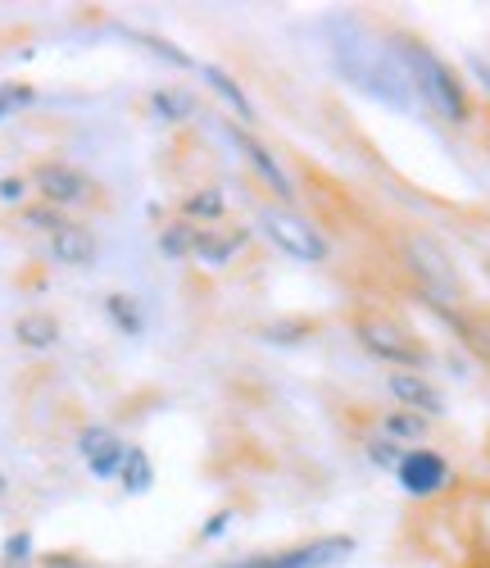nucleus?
<instances>
[{"instance_id":"obj_1","label":"nucleus","mask_w":490,"mask_h":568,"mask_svg":"<svg viewBox=\"0 0 490 568\" xmlns=\"http://www.w3.org/2000/svg\"><path fill=\"white\" fill-rule=\"evenodd\" d=\"M327 32V45H331V64L336 73L346 78L355 91H364V97H372L377 105L396 110V114H414L418 110V97L414 87L396 60V51H390V41L377 37L364 19L355 14H331L323 23Z\"/></svg>"},{"instance_id":"obj_2","label":"nucleus","mask_w":490,"mask_h":568,"mask_svg":"<svg viewBox=\"0 0 490 568\" xmlns=\"http://www.w3.org/2000/svg\"><path fill=\"white\" fill-rule=\"evenodd\" d=\"M390 41V51H396L409 87H414V97L427 114H436L440 123H450V128H468L472 123V97H468V87L463 78L455 73V64L440 60L431 45L414 32H386Z\"/></svg>"},{"instance_id":"obj_3","label":"nucleus","mask_w":490,"mask_h":568,"mask_svg":"<svg viewBox=\"0 0 490 568\" xmlns=\"http://www.w3.org/2000/svg\"><path fill=\"white\" fill-rule=\"evenodd\" d=\"M400 260L409 268V277L418 282V296L427 305H463V277L455 268V255L436 242L431 232H405L400 236Z\"/></svg>"},{"instance_id":"obj_4","label":"nucleus","mask_w":490,"mask_h":568,"mask_svg":"<svg viewBox=\"0 0 490 568\" xmlns=\"http://www.w3.org/2000/svg\"><path fill=\"white\" fill-rule=\"evenodd\" d=\"M355 342L372 359L390 364V373H427L431 368V351L409 333L405 323L386 318V314H359L355 318Z\"/></svg>"},{"instance_id":"obj_5","label":"nucleus","mask_w":490,"mask_h":568,"mask_svg":"<svg viewBox=\"0 0 490 568\" xmlns=\"http://www.w3.org/2000/svg\"><path fill=\"white\" fill-rule=\"evenodd\" d=\"M355 550H359V541L350 532H327V537H314L300 546L236 555V559H223L214 568H340V564L355 559Z\"/></svg>"},{"instance_id":"obj_6","label":"nucleus","mask_w":490,"mask_h":568,"mask_svg":"<svg viewBox=\"0 0 490 568\" xmlns=\"http://www.w3.org/2000/svg\"><path fill=\"white\" fill-rule=\"evenodd\" d=\"M259 227L268 242L286 255V260H300V264H323L331 255V242L318 223H309L305 214H296L290 205H264L259 210Z\"/></svg>"},{"instance_id":"obj_7","label":"nucleus","mask_w":490,"mask_h":568,"mask_svg":"<svg viewBox=\"0 0 490 568\" xmlns=\"http://www.w3.org/2000/svg\"><path fill=\"white\" fill-rule=\"evenodd\" d=\"M390 478H396V487L409 500H440V496L455 491V464L440 450H431V446H409L400 468L390 473Z\"/></svg>"},{"instance_id":"obj_8","label":"nucleus","mask_w":490,"mask_h":568,"mask_svg":"<svg viewBox=\"0 0 490 568\" xmlns=\"http://www.w3.org/2000/svg\"><path fill=\"white\" fill-rule=\"evenodd\" d=\"M223 132H227L232 146L241 151V160L255 169V178L268 186L273 196H282V205H286V201H296V182H290V173L282 169V160L264 146V141H259L251 128H241V123H223Z\"/></svg>"},{"instance_id":"obj_9","label":"nucleus","mask_w":490,"mask_h":568,"mask_svg":"<svg viewBox=\"0 0 490 568\" xmlns=\"http://www.w3.org/2000/svg\"><path fill=\"white\" fill-rule=\"evenodd\" d=\"M32 186H37V196H41L45 205H55V210H73V205H86V201L95 196V182H91L82 169L64 164V160L37 164V169H32Z\"/></svg>"},{"instance_id":"obj_10","label":"nucleus","mask_w":490,"mask_h":568,"mask_svg":"<svg viewBox=\"0 0 490 568\" xmlns=\"http://www.w3.org/2000/svg\"><path fill=\"white\" fill-rule=\"evenodd\" d=\"M78 455H82V464H86V473L95 483H119L127 442H119V433L105 428V423H86V428L78 433Z\"/></svg>"},{"instance_id":"obj_11","label":"nucleus","mask_w":490,"mask_h":568,"mask_svg":"<svg viewBox=\"0 0 490 568\" xmlns=\"http://www.w3.org/2000/svg\"><path fill=\"white\" fill-rule=\"evenodd\" d=\"M386 392H390V400H396L400 409H414L422 418H446V409H450L446 392H440L427 373H390Z\"/></svg>"},{"instance_id":"obj_12","label":"nucleus","mask_w":490,"mask_h":568,"mask_svg":"<svg viewBox=\"0 0 490 568\" xmlns=\"http://www.w3.org/2000/svg\"><path fill=\"white\" fill-rule=\"evenodd\" d=\"M255 242L251 227H227V232H214V227H195V251L191 260L195 264H210V268H227L236 260V251H245Z\"/></svg>"},{"instance_id":"obj_13","label":"nucleus","mask_w":490,"mask_h":568,"mask_svg":"<svg viewBox=\"0 0 490 568\" xmlns=\"http://www.w3.org/2000/svg\"><path fill=\"white\" fill-rule=\"evenodd\" d=\"M45 255H51L55 264H64V268H91L95 255H101V246H95V236L82 223H64L60 232L45 236Z\"/></svg>"},{"instance_id":"obj_14","label":"nucleus","mask_w":490,"mask_h":568,"mask_svg":"<svg viewBox=\"0 0 490 568\" xmlns=\"http://www.w3.org/2000/svg\"><path fill=\"white\" fill-rule=\"evenodd\" d=\"M201 78H205V87L214 91V97H218L241 123H255V119H259V114H255V101L245 97V87H241L223 64H201Z\"/></svg>"},{"instance_id":"obj_15","label":"nucleus","mask_w":490,"mask_h":568,"mask_svg":"<svg viewBox=\"0 0 490 568\" xmlns=\"http://www.w3.org/2000/svg\"><path fill=\"white\" fill-rule=\"evenodd\" d=\"M377 428H381V437L400 442V446L409 450V446H422V442H427L431 418H422V414H414V409H400V405H396V409H386V414H381Z\"/></svg>"},{"instance_id":"obj_16","label":"nucleus","mask_w":490,"mask_h":568,"mask_svg":"<svg viewBox=\"0 0 490 568\" xmlns=\"http://www.w3.org/2000/svg\"><path fill=\"white\" fill-rule=\"evenodd\" d=\"M223 214H227V196L218 186H201V192L182 196V219L191 227H214V223H223Z\"/></svg>"},{"instance_id":"obj_17","label":"nucleus","mask_w":490,"mask_h":568,"mask_svg":"<svg viewBox=\"0 0 490 568\" xmlns=\"http://www.w3.org/2000/svg\"><path fill=\"white\" fill-rule=\"evenodd\" d=\"M101 310H105V318L119 327L123 337H141V333H145V314H141V301H136V296L110 292V296L101 301Z\"/></svg>"},{"instance_id":"obj_18","label":"nucleus","mask_w":490,"mask_h":568,"mask_svg":"<svg viewBox=\"0 0 490 568\" xmlns=\"http://www.w3.org/2000/svg\"><path fill=\"white\" fill-rule=\"evenodd\" d=\"M119 487L127 491V496H145L155 487V459L145 455L141 446H127V455H123V473H119Z\"/></svg>"},{"instance_id":"obj_19","label":"nucleus","mask_w":490,"mask_h":568,"mask_svg":"<svg viewBox=\"0 0 490 568\" xmlns=\"http://www.w3.org/2000/svg\"><path fill=\"white\" fill-rule=\"evenodd\" d=\"M14 342L28 346V351H51L60 342V323L51 314H23L14 323Z\"/></svg>"},{"instance_id":"obj_20","label":"nucleus","mask_w":490,"mask_h":568,"mask_svg":"<svg viewBox=\"0 0 490 568\" xmlns=\"http://www.w3.org/2000/svg\"><path fill=\"white\" fill-rule=\"evenodd\" d=\"M151 114L160 123H186L195 114V97L182 91V87H155L151 91Z\"/></svg>"},{"instance_id":"obj_21","label":"nucleus","mask_w":490,"mask_h":568,"mask_svg":"<svg viewBox=\"0 0 490 568\" xmlns=\"http://www.w3.org/2000/svg\"><path fill=\"white\" fill-rule=\"evenodd\" d=\"M468 546H472V568H490V491H481V496L472 500Z\"/></svg>"},{"instance_id":"obj_22","label":"nucleus","mask_w":490,"mask_h":568,"mask_svg":"<svg viewBox=\"0 0 490 568\" xmlns=\"http://www.w3.org/2000/svg\"><path fill=\"white\" fill-rule=\"evenodd\" d=\"M119 37H127L132 45H145L155 60H164V64H173V69H195V60L182 51V45H173V41H164V37H155V32H141V28H119Z\"/></svg>"},{"instance_id":"obj_23","label":"nucleus","mask_w":490,"mask_h":568,"mask_svg":"<svg viewBox=\"0 0 490 568\" xmlns=\"http://www.w3.org/2000/svg\"><path fill=\"white\" fill-rule=\"evenodd\" d=\"M191 251H195V227L186 219H177L160 232V255L164 260H191Z\"/></svg>"},{"instance_id":"obj_24","label":"nucleus","mask_w":490,"mask_h":568,"mask_svg":"<svg viewBox=\"0 0 490 568\" xmlns=\"http://www.w3.org/2000/svg\"><path fill=\"white\" fill-rule=\"evenodd\" d=\"M0 568H32L37 564V541H32V532L28 528H19V532H10L6 537V546H0Z\"/></svg>"},{"instance_id":"obj_25","label":"nucleus","mask_w":490,"mask_h":568,"mask_svg":"<svg viewBox=\"0 0 490 568\" xmlns=\"http://www.w3.org/2000/svg\"><path fill=\"white\" fill-rule=\"evenodd\" d=\"M364 455H368V464H372V468L396 473V468H400V459H405V446L377 433V437H368V442H364Z\"/></svg>"},{"instance_id":"obj_26","label":"nucleus","mask_w":490,"mask_h":568,"mask_svg":"<svg viewBox=\"0 0 490 568\" xmlns=\"http://www.w3.org/2000/svg\"><path fill=\"white\" fill-rule=\"evenodd\" d=\"M37 101V87H28V82H0V123H6L10 114H19V110H28Z\"/></svg>"},{"instance_id":"obj_27","label":"nucleus","mask_w":490,"mask_h":568,"mask_svg":"<svg viewBox=\"0 0 490 568\" xmlns=\"http://www.w3.org/2000/svg\"><path fill=\"white\" fill-rule=\"evenodd\" d=\"M309 333H314L309 323H273V327H264V342H273V346H300Z\"/></svg>"},{"instance_id":"obj_28","label":"nucleus","mask_w":490,"mask_h":568,"mask_svg":"<svg viewBox=\"0 0 490 568\" xmlns=\"http://www.w3.org/2000/svg\"><path fill=\"white\" fill-rule=\"evenodd\" d=\"M23 219H28L32 227H41L45 236H51V232H60V227L69 223V219H64V210H55V205H45V201H41V205H28V214H23Z\"/></svg>"},{"instance_id":"obj_29","label":"nucleus","mask_w":490,"mask_h":568,"mask_svg":"<svg viewBox=\"0 0 490 568\" xmlns=\"http://www.w3.org/2000/svg\"><path fill=\"white\" fill-rule=\"evenodd\" d=\"M232 509H214L210 518H205V524H201V532H195V537H201V541H218V537H227V528H232Z\"/></svg>"},{"instance_id":"obj_30","label":"nucleus","mask_w":490,"mask_h":568,"mask_svg":"<svg viewBox=\"0 0 490 568\" xmlns=\"http://www.w3.org/2000/svg\"><path fill=\"white\" fill-rule=\"evenodd\" d=\"M0 201H6V205H23L28 201V178H19V173L0 178Z\"/></svg>"},{"instance_id":"obj_31","label":"nucleus","mask_w":490,"mask_h":568,"mask_svg":"<svg viewBox=\"0 0 490 568\" xmlns=\"http://www.w3.org/2000/svg\"><path fill=\"white\" fill-rule=\"evenodd\" d=\"M468 69H472V78H477V87L486 91V97H490V60H481V55H472L468 60Z\"/></svg>"},{"instance_id":"obj_32","label":"nucleus","mask_w":490,"mask_h":568,"mask_svg":"<svg viewBox=\"0 0 490 568\" xmlns=\"http://www.w3.org/2000/svg\"><path fill=\"white\" fill-rule=\"evenodd\" d=\"M41 568H91V564H78L73 555H45V559H37Z\"/></svg>"},{"instance_id":"obj_33","label":"nucleus","mask_w":490,"mask_h":568,"mask_svg":"<svg viewBox=\"0 0 490 568\" xmlns=\"http://www.w3.org/2000/svg\"><path fill=\"white\" fill-rule=\"evenodd\" d=\"M10 496V478H6V473H0V500H6Z\"/></svg>"},{"instance_id":"obj_34","label":"nucleus","mask_w":490,"mask_h":568,"mask_svg":"<svg viewBox=\"0 0 490 568\" xmlns=\"http://www.w3.org/2000/svg\"><path fill=\"white\" fill-rule=\"evenodd\" d=\"M486 273H490V264H486Z\"/></svg>"}]
</instances>
